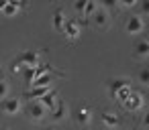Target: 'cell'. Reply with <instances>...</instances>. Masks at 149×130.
Returning <instances> with one entry per match:
<instances>
[{"mask_svg": "<svg viewBox=\"0 0 149 130\" xmlns=\"http://www.w3.org/2000/svg\"><path fill=\"white\" fill-rule=\"evenodd\" d=\"M39 55H41V51H37V49H27V51H23L19 57L13 59L10 71H13V73H19V71H25V69H29V67H37V65H39Z\"/></svg>", "mask_w": 149, "mask_h": 130, "instance_id": "1", "label": "cell"}, {"mask_svg": "<svg viewBox=\"0 0 149 130\" xmlns=\"http://www.w3.org/2000/svg\"><path fill=\"white\" fill-rule=\"evenodd\" d=\"M61 33H63V37H65L68 41H76V39L82 35V23H80L78 19H68Z\"/></svg>", "mask_w": 149, "mask_h": 130, "instance_id": "2", "label": "cell"}, {"mask_svg": "<svg viewBox=\"0 0 149 130\" xmlns=\"http://www.w3.org/2000/svg\"><path fill=\"white\" fill-rule=\"evenodd\" d=\"M72 118H74L76 126L84 128V126H88L90 120H92V110H90L88 106H78V108L72 112Z\"/></svg>", "mask_w": 149, "mask_h": 130, "instance_id": "3", "label": "cell"}, {"mask_svg": "<svg viewBox=\"0 0 149 130\" xmlns=\"http://www.w3.org/2000/svg\"><path fill=\"white\" fill-rule=\"evenodd\" d=\"M108 21H110V14H108V10H104L100 4H98L96 12L88 19V23H92L94 29H106V27H108Z\"/></svg>", "mask_w": 149, "mask_h": 130, "instance_id": "4", "label": "cell"}, {"mask_svg": "<svg viewBox=\"0 0 149 130\" xmlns=\"http://www.w3.org/2000/svg\"><path fill=\"white\" fill-rule=\"evenodd\" d=\"M25 112H27L29 120H33V122H41V120L45 118V112H47V110L43 108L41 102H29L27 108H25Z\"/></svg>", "mask_w": 149, "mask_h": 130, "instance_id": "5", "label": "cell"}, {"mask_svg": "<svg viewBox=\"0 0 149 130\" xmlns=\"http://www.w3.org/2000/svg\"><path fill=\"white\" fill-rule=\"evenodd\" d=\"M125 29H127V33H131V35H139V33L145 29L143 17H141V14H131V17L127 19V23H125Z\"/></svg>", "mask_w": 149, "mask_h": 130, "instance_id": "6", "label": "cell"}, {"mask_svg": "<svg viewBox=\"0 0 149 130\" xmlns=\"http://www.w3.org/2000/svg\"><path fill=\"white\" fill-rule=\"evenodd\" d=\"M123 106H125V110H129V112H137V110H141V108H143V94L133 89L131 96L127 98V102H125Z\"/></svg>", "mask_w": 149, "mask_h": 130, "instance_id": "7", "label": "cell"}, {"mask_svg": "<svg viewBox=\"0 0 149 130\" xmlns=\"http://www.w3.org/2000/svg\"><path fill=\"white\" fill-rule=\"evenodd\" d=\"M21 100L19 98H6L4 102H2V110H4V114H8V116H17L19 112H21Z\"/></svg>", "mask_w": 149, "mask_h": 130, "instance_id": "8", "label": "cell"}, {"mask_svg": "<svg viewBox=\"0 0 149 130\" xmlns=\"http://www.w3.org/2000/svg\"><path fill=\"white\" fill-rule=\"evenodd\" d=\"M65 21H68V17H65V10H63V8H55V12H53V19H51V25H53V29H55L57 33H61V31H63V27H65Z\"/></svg>", "mask_w": 149, "mask_h": 130, "instance_id": "9", "label": "cell"}, {"mask_svg": "<svg viewBox=\"0 0 149 130\" xmlns=\"http://www.w3.org/2000/svg\"><path fill=\"white\" fill-rule=\"evenodd\" d=\"M39 102L43 104V108H45V110H53V108L57 106V102H59V100H57V89H53V87H51V91H49V94H45Z\"/></svg>", "mask_w": 149, "mask_h": 130, "instance_id": "10", "label": "cell"}, {"mask_svg": "<svg viewBox=\"0 0 149 130\" xmlns=\"http://www.w3.org/2000/svg\"><path fill=\"white\" fill-rule=\"evenodd\" d=\"M51 91V87H31V89H27L25 94H23V98H27L29 102H35V98H43L45 94H49Z\"/></svg>", "mask_w": 149, "mask_h": 130, "instance_id": "11", "label": "cell"}, {"mask_svg": "<svg viewBox=\"0 0 149 130\" xmlns=\"http://www.w3.org/2000/svg\"><path fill=\"white\" fill-rule=\"evenodd\" d=\"M21 8H27V4H25V2H6L2 14H4V17H17Z\"/></svg>", "mask_w": 149, "mask_h": 130, "instance_id": "12", "label": "cell"}, {"mask_svg": "<svg viewBox=\"0 0 149 130\" xmlns=\"http://www.w3.org/2000/svg\"><path fill=\"white\" fill-rule=\"evenodd\" d=\"M65 114H68V106L59 100V102H57V106L51 110V120L59 122V120H63V118H65Z\"/></svg>", "mask_w": 149, "mask_h": 130, "instance_id": "13", "label": "cell"}, {"mask_svg": "<svg viewBox=\"0 0 149 130\" xmlns=\"http://www.w3.org/2000/svg\"><path fill=\"white\" fill-rule=\"evenodd\" d=\"M135 57H137V59L149 57V41H147V39H143V41H139V43L135 45Z\"/></svg>", "mask_w": 149, "mask_h": 130, "instance_id": "14", "label": "cell"}, {"mask_svg": "<svg viewBox=\"0 0 149 130\" xmlns=\"http://www.w3.org/2000/svg\"><path fill=\"white\" fill-rule=\"evenodd\" d=\"M131 91H133V87H131V83H127V85H123L120 89H116V91H114L112 100H116V102L125 104V102H127V98L131 96Z\"/></svg>", "mask_w": 149, "mask_h": 130, "instance_id": "15", "label": "cell"}, {"mask_svg": "<svg viewBox=\"0 0 149 130\" xmlns=\"http://www.w3.org/2000/svg\"><path fill=\"white\" fill-rule=\"evenodd\" d=\"M127 83H129V79H127V77H114V79H110V81H108V94H110V98L114 96V91H116V89H120V87H123V85H127Z\"/></svg>", "mask_w": 149, "mask_h": 130, "instance_id": "16", "label": "cell"}, {"mask_svg": "<svg viewBox=\"0 0 149 130\" xmlns=\"http://www.w3.org/2000/svg\"><path fill=\"white\" fill-rule=\"evenodd\" d=\"M102 122H104V126H106V128H116V126L120 124L118 116H116V114H112V112H104V114H102Z\"/></svg>", "mask_w": 149, "mask_h": 130, "instance_id": "17", "label": "cell"}, {"mask_svg": "<svg viewBox=\"0 0 149 130\" xmlns=\"http://www.w3.org/2000/svg\"><path fill=\"white\" fill-rule=\"evenodd\" d=\"M49 71H53V67H51L49 63H39V65L35 67V77L39 79L41 75H45V73H49Z\"/></svg>", "mask_w": 149, "mask_h": 130, "instance_id": "18", "label": "cell"}, {"mask_svg": "<svg viewBox=\"0 0 149 130\" xmlns=\"http://www.w3.org/2000/svg\"><path fill=\"white\" fill-rule=\"evenodd\" d=\"M137 79H139L143 85H149V65H145V67H141V69H139Z\"/></svg>", "mask_w": 149, "mask_h": 130, "instance_id": "19", "label": "cell"}, {"mask_svg": "<svg viewBox=\"0 0 149 130\" xmlns=\"http://www.w3.org/2000/svg\"><path fill=\"white\" fill-rule=\"evenodd\" d=\"M6 96H8V81L0 77V98H6Z\"/></svg>", "mask_w": 149, "mask_h": 130, "instance_id": "20", "label": "cell"}, {"mask_svg": "<svg viewBox=\"0 0 149 130\" xmlns=\"http://www.w3.org/2000/svg\"><path fill=\"white\" fill-rule=\"evenodd\" d=\"M86 2H88V0H78V2L74 4V8H76L78 12H84V8H86Z\"/></svg>", "mask_w": 149, "mask_h": 130, "instance_id": "21", "label": "cell"}, {"mask_svg": "<svg viewBox=\"0 0 149 130\" xmlns=\"http://www.w3.org/2000/svg\"><path fill=\"white\" fill-rule=\"evenodd\" d=\"M135 4H137V0H125V2H118L120 8H131V6H135Z\"/></svg>", "mask_w": 149, "mask_h": 130, "instance_id": "22", "label": "cell"}, {"mask_svg": "<svg viewBox=\"0 0 149 130\" xmlns=\"http://www.w3.org/2000/svg\"><path fill=\"white\" fill-rule=\"evenodd\" d=\"M141 10H143V14H149V0H143L141 2Z\"/></svg>", "mask_w": 149, "mask_h": 130, "instance_id": "23", "label": "cell"}, {"mask_svg": "<svg viewBox=\"0 0 149 130\" xmlns=\"http://www.w3.org/2000/svg\"><path fill=\"white\" fill-rule=\"evenodd\" d=\"M143 124H145V126H149V112L143 116Z\"/></svg>", "mask_w": 149, "mask_h": 130, "instance_id": "24", "label": "cell"}, {"mask_svg": "<svg viewBox=\"0 0 149 130\" xmlns=\"http://www.w3.org/2000/svg\"><path fill=\"white\" fill-rule=\"evenodd\" d=\"M6 2H8V0H0V12H2V10H4V6H6Z\"/></svg>", "mask_w": 149, "mask_h": 130, "instance_id": "25", "label": "cell"}, {"mask_svg": "<svg viewBox=\"0 0 149 130\" xmlns=\"http://www.w3.org/2000/svg\"><path fill=\"white\" fill-rule=\"evenodd\" d=\"M45 130H57V128H55V126H47Z\"/></svg>", "mask_w": 149, "mask_h": 130, "instance_id": "26", "label": "cell"}, {"mask_svg": "<svg viewBox=\"0 0 149 130\" xmlns=\"http://www.w3.org/2000/svg\"><path fill=\"white\" fill-rule=\"evenodd\" d=\"M0 130H8V128H6V126H2V128H0Z\"/></svg>", "mask_w": 149, "mask_h": 130, "instance_id": "27", "label": "cell"}, {"mask_svg": "<svg viewBox=\"0 0 149 130\" xmlns=\"http://www.w3.org/2000/svg\"><path fill=\"white\" fill-rule=\"evenodd\" d=\"M147 41H149V33H147Z\"/></svg>", "mask_w": 149, "mask_h": 130, "instance_id": "28", "label": "cell"}]
</instances>
